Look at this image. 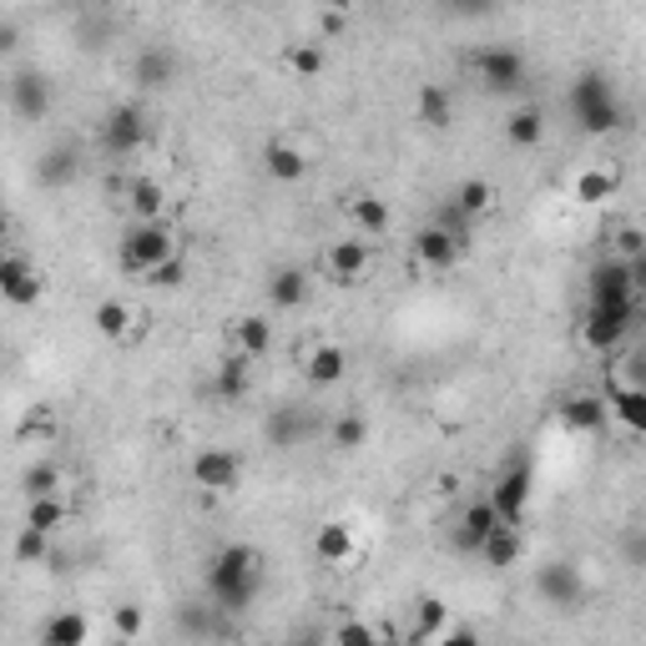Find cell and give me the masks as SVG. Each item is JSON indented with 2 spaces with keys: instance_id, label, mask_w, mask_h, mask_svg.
<instances>
[{
  "instance_id": "obj_8",
  "label": "cell",
  "mask_w": 646,
  "mask_h": 646,
  "mask_svg": "<svg viewBox=\"0 0 646 646\" xmlns=\"http://www.w3.org/2000/svg\"><path fill=\"white\" fill-rule=\"evenodd\" d=\"M636 308H616V304H591L586 308V324H580V339L591 343L596 354H607V349H616L621 339H626V329H632Z\"/></svg>"
},
{
  "instance_id": "obj_45",
  "label": "cell",
  "mask_w": 646,
  "mask_h": 646,
  "mask_svg": "<svg viewBox=\"0 0 646 646\" xmlns=\"http://www.w3.org/2000/svg\"><path fill=\"white\" fill-rule=\"evenodd\" d=\"M435 646H485V642H480V636L475 632H470V626H449V632L445 636H439V642Z\"/></svg>"
},
{
  "instance_id": "obj_40",
  "label": "cell",
  "mask_w": 646,
  "mask_h": 646,
  "mask_svg": "<svg viewBox=\"0 0 646 646\" xmlns=\"http://www.w3.org/2000/svg\"><path fill=\"white\" fill-rule=\"evenodd\" d=\"M40 495H61V470L51 460H40L26 470V501H40Z\"/></svg>"
},
{
  "instance_id": "obj_5",
  "label": "cell",
  "mask_w": 646,
  "mask_h": 646,
  "mask_svg": "<svg viewBox=\"0 0 646 646\" xmlns=\"http://www.w3.org/2000/svg\"><path fill=\"white\" fill-rule=\"evenodd\" d=\"M409 252H414V263H420L424 273H449V268L460 263L465 238L449 223H435V227H420V233H414Z\"/></svg>"
},
{
  "instance_id": "obj_37",
  "label": "cell",
  "mask_w": 646,
  "mask_h": 646,
  "mask_svg": "<svg viewBox=\"0 0 646 646\" xmlns=\"http://www.w3.org/2000/svg\"><path fill=\"white\" fill-rule=\"evenodd\" d=\"M607 243H611V258L616 263H636L646 252V227H636V223H616L607 233Z\"/></svg>"
},
{
  "instance_id": "obj_36",
  "label": "cell",
  "mask_w": 646,
  "mask_h": 646,
  "mask_svg": "<svg viewBox=\"0 0 646 646\" xmlns=\"http://www.w3.org/2000/svg\"><path fill=\"white\" fill-rule=\"evenodd\" d=\"M46 102H51V96H46V81L40 77H15L11 81V106L21 111V117H40Z\"/></svg>"
},
{
  "instance_id": "obj_38",
  "label": "cell",
  "mask_w": 646,
  "mask_h": 646,
  "mask_svg": "<svg viewBox=\"0 0 646 646\" xmlns=\"http://www.w3.org/2000/svg\"><path fill=\"white\" fill-rule=\"evenodd\" d=\"M364 439H369V424H364V414H339V420L329 424V445L339 449V455H354Z\"/></svg>"
},
{
  "instance_id": "obj_23",
  "label": "cell",
  "mask_w": 646,
  "mask_h": 646,
  "mask_svg": "<svg viewBox=\"0 0 646 646\" xmlns=\"http://www.w3.org/2000/svg\"><path fill=\"white\" fill-rule=\"evenodd\" d=\"M268 349H273V324H268L263 314H248L233 324V354H243L252 364V359H263Z\"/></svg>"
},
{
  "instance_id": "obj_43",
  "label": "cell",
  "mask_w": 646,
  "mask_h": 646,
  "mask_svg": "<svg viewBox=\"0 0 646 646\" xmlns=\"http://www.w3.org/2000/svg\"><path fill=\"white\" fill-rule=\"evenodd\" d=\"M541 591L561 596V607H566V596H576V571H571V566H551L541 576Z\"/></svg>"
},
{
  "instance_id": "obj_21",
  "label": "cell",
  "mask_w": 646,
  "mask_h": 646,
  "mask_svg": "<svg viewBox=\"0 0 646 646\" xmlns=\"http://www.w3.org/2000/svg\"><path fill=\"white\" fill-rule=\"evenodd\" d=\"M142 137H146V121L137 106H117V111L106 117V146H111L117 157H132Z\"/></svg>"
},
{
  "instance_id": "obj_28",
  "label": "cell",
  "mask_w": 646,
  "mask_h": 646,
  "mask_svg": "<svg viewBox=\"0 0 646 646\" xmlns=\"http://www.w3.org/2000/svg\"><path fill=\"white\" fill-rule=\"evenodd\" d=\"M545 137V111L541 106H515L505 117V142L510 146H541Z\"/></svg>"
},
{
  "instance_id": "obj_44",
  "label": "cell",
  "mask_w": 646,
  "mask_h": 646,
  "mask_svg": "<svg viewBox=\"0 0 646 646\" xmlns=\"http://www.w3.org/2000/svg\"><path fill=\"white\" fill-rule=\"evenodd\" d=\"M146 283H152V289H183V283H187V258H172V263H162L157 273L146 278Z\"/></svg>"
},
{
  "instance_id": "obj_46",
  "label": "cell",
  "mask_w": 646,
  "mask_h": 646,
  "mask_svg": "<svg viewBox=\"0 0 646 646\" xmlns=\"http://www.w3.org/2000/svg\"><path fill=\"white\" fill-rule=\"evenodd\" d=\"M626 268H632V289L642 293V289H646V252H642V258H636V263H626Z\"/></svg>"
},
{
  "instance_id": "obj_22",
  "label": "cell",
  "mask_w": 646,
  "mask_h": 646,
  "mask_svg": "<svg viewBox=\"0 0 646 646\" xmlns=\"http://www.w3.org/2000/svg\"><path fill=\"white\" fill-rule=\"evenodd\" d=\"M324 67H329V51H324V40H289V46H283V71H289L293 81L324 77Z\"/></svg>"
},
{
  "instance_id": "obj_19",
  "label": "cell",
  "mask_w": 646,
  "mask_h": 646,
  "mask_svg": "<svg viewBox=\"0 0 646 646\" xmlns=\"http://www.w3.org/2000/svg\"><path fill=\"white\" fill-rule=\"evenodd\" d=\"M495 202H501L495 183H485V177H470V183L455 187V198H449V218L475 223V218H490V212H495Z\"/></svg>"
},
{
  "instance_id": "obj_42",
  "label": "cell",
  "mask_w": 646,
  "mask_h": 646,
  "mask_svg": "<svg viewBox=\"0 0 646 646\" xmlns=\"http://www.w3.org/2000/svg\"><path fill=\"white\" fill-rule=\"evenodd\" d=\"M142 626H146V616H142V607H137V601H127V607L111 611V632H117V642H132L137 646Z\"/></svg>"
},
{
  "instance_id": "obj_7",
  "label": "cell",
  "mask_w": 646,
  "mask_h": 646,
  "mask_svg": "<svg viewBox=\"0 0 646 646\" xmlns=\"http://www.w3.org/2000/svg\"><path fill=\"white\" fill-rule=\"evenodd\" d=\"M92 329L106 343H137L146 333V314L137 304H127V298H102L92 308Z\"/></svg>"
},
{
  "instance_id": "obj_17",
  "label": "cell",
  "mask_w": 646,
  "mask_h": 646,
  "mask_svg": "<svg viewBox=\"0 0 646 646\" xmlns=\"http://www.w3.org/2000/svg\"><path fill=\"white\" fill-rule=\"evenodd\" d=\"M591 304H616V308H636V289H632V268L607 258L591 273Z\"/></svg>"
},
{
  "instance_id": "obj_6",
  "label": "cell",
  "mask_w": 646,
  "mask_h": 646,
  "mask_svg": "<svg viewBox=\"0 0 646 646\" xmlns=\"http://www.w3.org/2000/svg\"><path fill=\"white\" fill-rule=\"evenodd\" d=\"M0 293H5V304L31 308V304H40V293H46V273L31 263L26 252L11 248L0 258Z\"/></svg>"
},
{
  "instance_id": "obj_3",
  "label": "cell",
  "mask_w": 646,
  "mask_h": 646,
  "mask_svg": "<svg viewBox=\"0 0 646 646\" xmlns=\"http://www.w3.org/2000/svg\"><path fill=\"white\" fill-rule=\"evenodd\" d=\"M571 111H576V121L586 127V132H611L621 121V106L616 96H611V86L601 77H580L576 86H571Z\"/></svg>"
},
{
  "instance_id": "obj_47",
  "label": "cell",
  "mask_w": 646,
  "mask_h": 646,
  "mask_svg": "<svg viewBox=\"0 0 646 646\" xmlns=\"http://www.w3.org/2000/svg\"><path fill=\"white\" fill-rule=\"evenodd\" d=\"M106 646H132V642H106Z\"/></svg>"
},
{
  "instance_id": "obj_9",
  "label": "cell",
  "mask_w": 646,
  "mask_h": 646,
  "mask_svg": "<svg viewBox=\"0 0 646 646\" xmlns=\"http://www.w3.org/2000/svg\"><path fill=\"white\" fill-rule=\"evenodd\" d=\"M192 480L202 490H212V495H227V490L243 485V455H233V449H202L198 460H192Z\"/></svg>"
},
{
  "instance_id": "obj_2",
  "label": "cell",
  "mask_w": 646,
  "mask_h": 646,
  "mask_svg": "<svg viewBox=\"0 0 646 646\" xmlns=\"http://www.w3.org/2000/svg\"><path fill=\"white\" fill-rule=\"evenodd\" d=\"M172 258H183V243H177L172 223H132L121 233V263L132 268V273L152 278Z\"/></svg>"
},
{
  "instance_id": "obj_39",
  "label": "cell",
  "mask_w": 646,
  "mask_h": 646,
  "mask_svg": "<svg viewBox=\"0 0 646 646\" xmlns=\"http://www.w3.org/2000/svg\"><path fill=\"white\" fill-rule=\"evenodd\" d=\"M333 646H389V642H384L379 626H369V621L349 616V621H339V632H333Z\"/></svg>"
},
{
  "instance_id": "obj_31",
  "label": "cell",
  "mask_w": 646,
  "mask_h": 646,
  "mask_svg": "<svg viewBox=\"0 0 646 646\" xmlns=\"http://www.w3.org/2000/svg\"><path fill=\"white\" fill-rule=\"evenodd\" d=\"M263 167H268V177H278V183H298V177L308 172V157L293 142H273L263 152Z\"/></svg>"
},
{
  "instance_id": "obj_16",
  "label": "cell",
  "mask_w": 646,
  "mask_h": 646,
  "mask_svg": "<svg viewBox=\"0 0 646 646\" xmlns=\"http://www.w3.org/2000/svg\"><path fill=\"white\" fill-rule=\"evenodd\" d=\"M501 526H505V520H501V510H495L490 495H485V501H470V505H465V515H460V526H455V545L480 555V545H485Z\"/></svg>"
},
{
  "instance_id": "obj_18",
  "label": "cell",
  "mask_w": 646,
  "mask_h": 646,
  "mask_svg": "<svg viewBox=\"0 0 646 646\" xmlns=\"http://www.w3.org/2000/svg\"><path fill=\"white\" fill-rule=\"evenodd\" d=\"M490 501H495L505 526H520V520H526V505H530V470L526 465H510V470L501 475V485L490 490Z\"/></svg>"
},
{
  "instance_id": "obj_26",
  "label": "cell",
  "mask_w": 646,
  "mask_h": 646,
  "mask_svg": "<svg viewBox=\"0 0 646 646\" xmlns=\"http://www.w3.org/2000/svg\"><path fill=\"white\" fill-rule=\"evenodd\" d=\"M611 420L626 430V435L646 439V389H611Z\"/></svg>"
},
{
  "instance_id": "obj_33",
  "label": "cell",
  "mask_w": 646,
  "mask_h": 646,
  "mask_svg": "<svg viewBox=\"0 0 646 646\" xmlns=\"http://www.w3.org/2000/svg\"><path fill=\"white\" fill-rule=\"evenodd\" d=\"M349 218H354L359 223V238H384V233H389V208H384L379 198H369V192H364V198H354L349 202Z\"/></svg>"
},
{
  "instance_id": "obj_41",
  "label": "cell",
  "mask_w": 646,
  "mask_h": 646,
  "mask_svg": "<svg viewBox=\"0 0 646 646\" xmlns=\"http://www.w3.org/2000/svg\"><path fill=\"white\" fill-rule=\"evenodd\" d=\"M46 555H51V536L21 526V536H15V561H21V566H36V561H46Z\"/></svg>"
},
{
  "instance_id": "obj_12",
  "label": "cell",
  "mask_w": 646,
  "mask_h": 646,
  "mask_svg": "<svg viewBox=\"0 0 646 646\" xmlns=\"http://www.w3.org/2000/svg\"><path fill=\"white\" fill-rule=\"evenodd\" d=\"M298 369H304L308 384H339L349 374V354L333 339H308L298 349Z\"/></svg>"
},
{
  "instance_id": "obj_32",
  "label": "cell",
  "mask_w": 646,
  "mask_h": 646,
  "mask_svg": "<svg viewBox=\"0 0 646 646\" xmlns=\"http://www.w3.org/2000/svg\"><path fill=\"white\" fill-rule=\"evenodd\" d=\"M71 505L61 495H40V501H26V530H40V536H51V530L67 526Z\"/></svg>"
},
{
  "instance_id": "obj_10",
  "label": "cell",
  "mask_w": 646,
  "mask_h": 646,
  "mask_svg": "<svg viewBox=\"0 0 646 646\" xmlns=\"http://www.w3.org/2000/svg\"><path fill=\"white\" fill-rule=\"evenodd\" d=\"M616 187H621L616 162H586V167H576V177H571V198H576L580 208H601V202L616 198Z\"/></svg>"
},
{
  "instance_id": "obj_35",
  "label": "cell",
  "mask_w": 646,
  "mask_h": 646,
  "mask_svg": "<svg viewBox=\"0 0 646 646\" xmlns=\"http://www.w3.org/2000/svg\"><path fill=\"white\" fill-rule=\"evenodd\" d=\"M268 298H273L278 308H298L308 298V273H304V268H283V273H273Z\"/></svg>"
},
{
  "instance_id": "obj_20",
  "label": "cell",
  "mask_w": 646,
  "mask_h": 646,
  "mask_svg": "<svg viewBox=\"0 0 646 646\" xmlns=\"http://www.w3.org/2000/svg\"><path fill=\"white\" fill-rule=\"evenodd\" d=\"M86 642H92L86 611H51L40 621V646H86Z\"/></svg>"
},
{
  "instance_id": "obj_15",
  "label": "cell",
  "mask_w": 646,
  "mask_h": 646,
  "mask_svg": "<svg viewBox=\"0 0 646 646\" xmlns=\"http://www.w3.org/2000/svg\"><path fill=\"white\" fill-rule=\"evenodd\" d=\"M314 551H318V561L324 566H354L359 555H364V541L354 536V526L349 520H329V526H318V536H314Z\"/></svg>"
},
{
  "instance_id": "obj_29",
  "label": "cell",
  "mask_w": 646,
  "mask_h": 646,
  "mask_svg": "<svg viewBox=\"0 0 646 646\" xmlns=\"http://www.w3.org/2000/svg\"><path fill=\"white\" fill-rule=\"evenodd\" d=\"M56 435H61V420H56L51 404H31L26 420L15 424V439H21V445H51Z\"/></svg>"
},
{
  "instance_id": "obj_25",
  "label": "cell",
  "mask_w": 646,
  "mask_h": 646,
  "mask_svg": "<svg viewBox=\"0 0 646 646\" xmlns=\"http://www.w3.org/2000/svg\"><path fill=\"white\" fill-rule=\"evenodd\" d=\"M520 555H526V536H520V526H501L485 545H480V561H485L490 571H510Z\"/></svg>"
},
{
  "instance_id": "obj_30",
  "label": "cell",
  "mask_w": 646,
  "mask_h": 646,
  "mask_svg": "<svg viewBox=\"0 0 646 646\" xmlns=\"http://www.w3.org/2000/svg\"><path fill=\"white\" fill-rule=\"evenodd\" d=\"M132 77L142 81V86H167V81L177 77V56H172L167 46H146V51L137 56Z\"/></svg>"
},
{
  "instance_id": "obj_34",
  "label": "cell",
  "mask_w": 646,
  "mask_h": 646,
  "mask_svg": "<svg viewBox=\"0 0 646 646\" xmlns=\"http://www.w3.org/2000/svg\"><path fill=\"white\" fill-rule=\"evenodd\" d=\"M248 359L243 354H227L223 364H218V374H212V395L218 399H243V389H248Z\"/></svg>"
},
{
  "instance_id": "obj_14",
  "label": "cell",
  "mask_w": 646,
  "mask_h": 646,
  "mask_svg": "<svg viewBox=\"0 0 646 646\" xmlns=\"http://www.w3.org/2000/svg\"><path fill=\"white\" fill-rule=\"evenodd\" d=\"M611 420V399L607 395H591V389H580L561 404V424H566L571 435H601Z\"/></svg>"
},
{
  "instance_id": "obj_11",
  "label": "cell",
  "mask_w": 646,
  "mask_h": 646,
  "mask_svg": "<svg viewBox=\"0 0 646 646\" xmlns=\"http://www.w3.org/2000/svg\"><path fill=\"white\" fill-rule=\"evenodd\" d=\"M475 71L490 92H515V86L526 81V56L510 51V46H485V51L475 56Z\"/></svg>"
},
{
  "instance_id": "obj_24",
  "label": "cell",
  "mask_w": 646,
  "mask_h": 646,
  "mask_svg": "<svg viewBox=\"0 0 646 646\" xmlns=\"http://www.w3.org/2000/svg\"><path fill=\"white\" fill-rule=\"evenodd\" d=\"M414 117L424 121V127H449L455 121V96H449V86H439V81H424L420 96H414Z\"/></svg>"
},
{
  "instance_id": "obj_1",
  "label": "cell",
  "mask_w": 646,
  "mask_h": 646,
  "mask_svg": "<svg viewBox=\"0 0 646 646\" xmlns=\"http://www.w3.org/2000/svg\"><path fill=\"white\" fill-rule=\"evenodd\" d=\"M212 580V596L227 601V607H243L252 591H258V580H263V555L252 551V545H227L208 571Z\"/></svg>"
},
{
  "instance_id": "obj_27",
  "label": "cell",
  "mask_w": 646,
  "mask_h": 646,
  "mask_svg": "<svg viewBox=\"0 0 646 646\" xmlns=\"http://www.w3.org/2000/svg\"><path fill=\"white\" fill-rule=\"evenodd\" d=\"M449 632V611L445 601H435V596H424V601H414V621H409V642H439V636Z\"/></svg>"
},
{
  "instance_id": "obj_4",
  "label": "cell",
  "mask_w": 646,
  "mask_h": 646,
  "mask_svg": "<svg viewBox=\"0 0 646 646\" xmlns=\"http://www.w3.org/2000/svg\"><path fill=\"white\" fill-rule=\"evenodd\" d=\"M369 263H374V243L369 238H339V243H329V248H324V278H329V283H339V289H354L359 278L369 273Z\"/></svg>"
},
{
  "instance_id": "obj_13",
  "label": "cell",
  "mask_w": 646,
  "mask_h": 646,
  "mask_svg": "<svg viewBox=\"0 0 646 646\" xmlns=\"http://www.w3.org/2000/svg\"><path fill=\"white\" fill-rule=\"evenodd\" d=\"M121 208L132 212V223H167V187H162V177H132L121 187Z\"/></svg>"
}]
</instances>
